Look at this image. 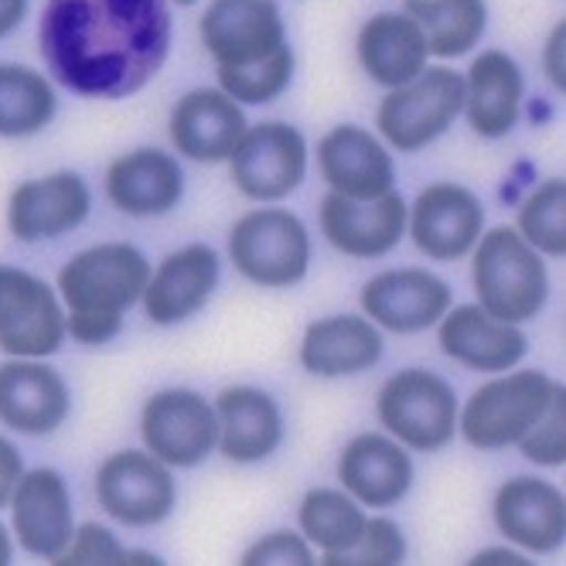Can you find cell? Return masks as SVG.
I'll list each match as a JSON object with an SVG mask.
<instances>
[{"label":"cell","instance_id":"6da1fadb","mask_svg":"<svg viewBox=\"0 0 566 566\" xmlns=\"http://www.w3.org/2000/svg\"><path fill=\"white\" fill-rule=\"evenodd\" d=\"M38 45L65 90L124 99L165 65L171 14L165 0H49Z\"/></svg>","mask_w":566,"mask_h":566},{"label":"cell","instance_id":"7a4b0ae2","mask_svg":"<svg viewBox=\"0 0 566 566\" xmlns=\"http://www.w3.org/2000/svg\"><path fill=\"white\" fill-rule=\"evenodd\" d=\"M150 263L130 242H99L75 253L59 273V291L69 304L65 332L83 345L116 338L124 311L144 297Z\"/></svg>","mask_w":566,"mask_h":566},{"label":"cell","instance_id":"3957f363","mask_svg":"<svg viewBox=\"0 0 566 566\" xmlns=\"http://www.w3.org/2000/svg\"><path fill=\"white\" fill-rule=\"evenodd\" d=\"M474 291L481 307L509 325H522L543 311L549 297V273L536 247L518 229L499 226L474 242Z\"/></svg>","mask_w":566,"mask_h":566},{"label":"cell","instance_id":"277c9868","mask_svg":"<svg viewBox=\"0 0 566 566\" xmlns=\"http://www.w3.org/2000/svg\"><path fill=\"white\" fill-rule=\"evenodd\" d=\"M461 109H464V75L448 65H433L423 69L417 78H410V83L396 86L382 99L376 124L396 150L413 154L433 144L440 134H448Z\"/></svg>","mask_w":566,"mask_h":566},{"label":"cell","instance_id":"5b68a950","mask_svg":"<svg viewBox=\"0 0 566 566\" xmlns=\"http://www.w3.org/2000/svg\"><path fill=\"white\" fill-rule=\"evenodd\" d=\"M556 382L546 373L522 369L474 389L458 420L464 440L478 451H502L530 430L549 407Z\"/></svg>","mask_w":566,"mask_h":566},{"label":"cell","instance_id":"8992f818","mask_svg":"<svg viewBox=\"0 0 566 566\" xmlns=\"http://www.w3.org/2000/svg\"><path fill=\"white\" fill-rule=\"evenodd\" d=\"M229 256L260 287H291L307 273L311 239L304 222L287 209H256L232 226Z\"/></svg>","mask_w":566,"mask_h":566},{"label":"cell","instance_id":"52a82bcc","mask_svg":"<svg viewBox=\"0 0 566 566\" xmlns=\"http://www.w3.org/2000/svg\"><path fill=\"white\" fill-rule=\"evenodd\" d=\"M382 427L413 451H440L458 430V396L448 379L402 369L379 389Z\"/></svg>","mask_w":566,"mask_h":566},{"label":"cell","instance_id":"ba28073f","mask_svg":"<svg viewBox=\"0 0 566 566\" xmlns=\"http://www.w3.org/2000/svg\"><path fill=\"white\" fill-rule=\"evenodd\" d=\"M140 433L147 451L171 468H195L219 443L212 402L195 389H165L144 402Z\"/></svg>","mask_w":566,"mask_h":566},{"label":"cell","instance_id":"9c48e42d","mask_svg":"<svg viewBox=\"0 0 566 566\" xmlns=\"http://www.w3.org/2000/svg\"><path fill=\"white\" fill-rule=\"evenodd\" d=\"M65 311L42 276L0 266V348L18 358H42L65 342Z\"/></svg>","mask_w":566,"mask_h":566},{"label":"cell","instance_id":"30bf717a","mask_svg":"<svg viewBox=\"0 0 566 566\" xmlns=\"http://www.w3.org/2000/svg\"><path fill=\"white\" fill-rule=\"evenodd\" d=\"M175 478L165 461L144 451H119L96 471V499L124 525H157L175 509Z\"/></svg>","mask_w":566,"mask_h":566},{"label":"cell","instance_id":"8fae6325","mask_svg":"<svg viewBox=\"0 0 566 566\" xmlns=\"http://www.w3.org/2000/svg\"><path fill=\"white\" fill-rule=\"evenodd\" d=\"M232 181L235 188L256 198V201H276L297 191L307 171V144L301 130L291 124H260L242 134V140L232 150Z\"/></svg>","mask_w":566,"mask_h":566},{"label":"cell","instance_id":"7c38bea8","mask_svg":"<svg viewBox=\"0 0 566 566\" xmlns=\"http://www.w3.org/2000/svg\"><path fill=\"white\" fill-rule=\"evenodd\" d=\"M198 31L201 45L226 69L256 65L287 49V31L273 0H212Z\"/></svg>","mask_w":566,"mask_h":566},{"label":"cell","instance_id":"4fadbf2b","mask_svg":"<svg viewBox=\"0 0 566 566\" xmlns=\"http://www.w3.org/2000/svg\"><path fill=\"white\" fill-rule=\"evenodd\" d=\"M11 522L24 553L38 559H59L75 536L65 478L52 468H34L21 474L11 495Z\"/></svg>","mask_w":566,"mask_h":566},{"label":"cell","instance_id":"5bb4252c","mask_svg":"<svg viewBox=\"0 0 566 566\" xmlns=\"http://www.w3.org/2000/svg\"><path fill=\"white\" fill-rule=\"evenodd\" d=\"M321 229L338 253L355 260H376L402 239L407 201L396 191H386L379 198H345L332 191L321 201Z\"/></svg>","mask_w":566,"mask_h":566},{"label":"cell","instance_id":"9a60e30c","mask_svg":"<svg viewBox=\"0 0 566 566\" xmlns=\"http://www.w3.org/2000/svg\"><path fill=\"white\" fill-rule=\"evenodd\" d=\"M93 206L86 181L75 171H59L49 178L24 181L11 191L8 201V226L21 242L59 239L83 226Z\"/></svg>","mask_w":566,"mask_h":566},{"label":"cell","instance_id":"2e32d148","mask_svg":"<svg viewBox=\"0 0 566 566\" xmlns=\"http://www.w3.org/2000/svg\"><path fill=\"white\" fill-rule=\"evenodd\" d=\"M361 307L376 325L399 335H413L437 325L448 314L451 287L427 270H389L361 287Z\"/></svg>","mask_w":566,"mask_h":566},{"label":"cell","instance_id":"e0dca14e","mask_svg":"<svg viewBox=\"0 0 566 566\" xmlns=\"http://www.w3.org/2000/svg\"><path fill=\"white\" fill-rule=\"evenodd\" d=\"M481 229V201L461 185H430L420 191L410 216V235L430 260H461L474 250Z\"/></svg>","mask_w":566,"mask_h":566},{"label":"cell","instance_id":"ac0fdd59","mask_svg":"<svg viewBox=\"0 0 566 566\" xmlns=\"http://www.w3.org/2000/svg\"><path fill=\"white\" fill-rule=\"evenodd\" d=\"M69 417V386L42 361L14 358L0 366V423L18 433H52Z\"/></svg>","mask_w":566,"mask_h":566},{"label":"cell","instance_id":"d6986e66","mask_svg":"<svg viewBox=\"0 0 566 566\" xmlns=\"http://www.w3.org/2000/svg\"><path fill=\"white\" fill-rule=\"evenodd\" d=\"M495 525L522 549L553 553L566 539L563 492L543 478H512L495 495Z\"/></svg>","mask_w":566,"mask_h":566},{"label":"cell","instance_id":"ffe728a7","mask_svg":"<svg viewBox=\"0 0 566 566\" xmlns=\"http://www.w3.org/2000/svg\"><path fill=\"white\" fill-rule=\"evenodd\" d=\"M242 134H247L242 106L222 90H191L171 113L175 147L191 160H206V165L229 160Z\"/></svg>","mask_w":566,"mask_h":566},{"label":"cell","instance_id":"44dd1931","mask_svg":"<svg viewBox=\"0 0 566 566\" xmlns=\"http://www.w3.org/2000/svg\"><path fill=\"white\" fill-rule=\"evenodd\" d=\"M440 348L474 373H505L522 361L530 342L515 325L492 317L481 304H464L440 317Z\"/></svg>","mask_w":566,"mask_h":566},{"label":"cell","instance_id":"7402d4cb","mask_svg":"<svg viewBox=\"0 0 566 566\" xmlns=\"http://www.w3.org/2000/svg\"><path fill=\"white\" fill-rule=\"evenodd\" d=\"M219 253L212 247H185L171 253L144 287V311L154 325H178L201 311L219 283Z\"/></svg>","mask_w":566,"mask_h":566},{"label":"cell","instance_id":"603a6c76","mask_svg":"<svg viewBox=\"0 0 566 566\" xmlns=\"http://www.w3.org/2000/svg\"><path fill=\"white\" fill-rule=\"evenodd\" d=\"M338 481L345 492L373 509H389L413 484V461L402 443L382 433H358L338 458Z\"/></svg>","mask_w":566,"mask_h":566},{"label":"cell","instance_id":"cb8c5ba5","mask_svg":"<svg viewBox=\"0 0 566 566\" xmlns=\"http://www.w3.org/2000/svg\"><path fill=\"white\" fill-rule=\"evenodd\" d=\"M106 195L124 216H168L185 195V175L171 154L140 147L109 165Z\"/></svg>","mask_w":566,"mask_h":566},{"label":"cell","instance_id":"d4e9b609","mask_svg":"<svg viewBox=\"0 0 566 566\" xmlns=\"http://www.w3.org/2000/svg\"><path fill=\"white\" fill-rule=\"evenodd\" d=\"M321 175L345 198H379L392 191L396 168L386 147L361 127H335L317 144Z\"/></svg>","mask_w":566,"mask_h":566},{"label":"cell","instance_id":"484cf974","mask_svg":"<svg viewBox=\"0 0 566 566\" xmlns=\"http://www.w3.org/2000/svg\"><path fill=\"white\" fill-rule=\"evenodd\" d=\"M219 448L235 464H253L270 458L280 448L283 417L270 392L253 386L222 389L216 399Z\"/></svg>","mask_w":566,"mask_h":566},{"label":"cell","instance_id":"4316f807","mask_svg":"<svg viewBox=\"0 0 566 566\" xmlns=\"http://www.w3.org/2000/svg\"><path fill=\"white\" fill-rule=\"evenodd\" d=\"M525 96V78L512 55L481 52L464 78V109L468 124L478 137H505L518 124V109Z\"/></svg>","mask_w":566,"mask_h":566},{"label":"cell","instance_id":"83f0119b","mask_svg":"<svg viewBox=\"0 0 566 566\" xmlns=\"http://www.w3.org/2000/svg\"><path fill=\"white\" fill-rule=\"evenodd\" d=\"M382 355V335L369 317L335 314L321 317L304 332L301 342V366L311 376H355L373 369Z\"/></svg>","mask_w":566,"mask_h":566},{"label":"cell","instance_id":"f1b7e54d","mask_svg":"<svg viewBox=\"0 0 566 566\" xmlns=\"http://www.w3.org/2000/svg\"><path fill=\"white\" fill-rule=\"evenodd\" d=\"M427 42L420 24L402 11H382L358 31V62L373 83L396 90L427 69Z\"/></svg>","mask_w":566,"mask_h":566},{"label":"cell","instance_id":"f546056e","mask_svg":"<svg viewBox=\"0 0 566 566\" xmlns=\"http://www.w3.org/2000/svg\"><path fill=\"white\" fill-rule=\"evenodd\" d=\"M407 14L420 24L427 52L437 59L468 55L489 28L484 0H407Z\"/></svg>","mask_w":566,"mask_h":566},{"label":"cell","instance_id":"4dcf8cb0","mask_svg":"<svg viewBox=\"0 0 566 566\" xmlns=\"http://www.w3.org/2000/svg\"><path fill=\"white\" fill-rule=\"evenodd\" d=\"M55 116L52 83L28 65L0 62V137H31Z\"/></svg>","mask_w":566,"mask_h":566},{"label":"cell","instance_id":"1f68e13d","mask_svg":"<svg viewBox=\"0 0 566 566\" xmlns=\"http://www.w3.org/2000/svg\"><path fill=\"white\" fill-rule=\"evenodd\" d=\"M301 530L307 543L321 546L325 553H338L358 543L361 530H366V512L348 492L314 489L301 502Z\"/></svg>","mask_w":566,"mask_h":566},{"label":"cell","instance_id":"d6a6232c","mask_svg":"<svg viewBox=\"0 0 566 566\" xmlns=\"http://www.w3.org/2000/svg\"><path fill=\"white\" fill-rule=\"evenodd\" d=\"M522 239L546 256L566 253V181H543L518 209Z\"/></svg>","mask_w":566,"mask_h":566},{"label":"cell","instance_id":"836d02e7","mask_svg":"<svg viewBox=\"0 0 566 566\" xmlns=\"http://www.w3.org/2000/svg\"><path fill=\"white\" fill-rule=\"evenodd\" d=\"M294 78V52L291 45L280 49L276 55L256 62V65H242V69H226L219 65V86L226 96H232L235 103H273L276 96H283V90L291 86Z\"/></svg>","mask_w":566,"mask_h":566},{"label":"cell","instance_id":"e575fe53","mask_svg":"<svg viewBox=\"0 0 566 566\" xmlns=\"http://www.w3.org/2000/svg\"><path fill=\"white\" fill-rule=\"evenodd\" d=\"M407 556V539L392 518H366L358 543L338 553H325V566H392Z\"/></svg>","mask_w":566,"mask_h":566},{"label":"cell","instance_id":"d590c367","mask_svg":"<svg viewBox=\"0 0 566 566\" xmlns=\"http://www.w3.org/2000/svg\"><path fill=\"white\" fill-rule=\"evenodd\" d=\"M515 443L522 448V454L530 461H536V464L556 468V464L566 461V392H563L559 382L553 389L546 413L530 430H525Z\"/></svg>","mask_w":566,"mask_h":566},{"label":"cell","instance_id":"8d00e7d4","mask_svg":"<svg viewBox=\"0 0 566 566\" xmlns=\"http://www.w3.org/2000/svg\"><path fill=\"white\" fill-rule=\"evenodd\" d=\"M55 563H130V549L119 546V539L103 525L86 522Z\"/></svg>","mask_w":566,"mask_h":566},{"label":"cell","instance_id":"74e56055","mask_svg":"<svg viewBox=\"0 0 566 566\" xmlns=\"http://www.w3.org/2000/svg\"><path fill=\"white\" fill-rule=\"evenodd\" d=\"M242 563H247V566H260V563H270V566H283V563L307 566V563H314V553H311L307 539H301L294 533H270L266 539L253 543L247 553H242Z\"/></svg>","mask_w":566,"mask_h":566},{"label":"cell","instance_id":"f35d334b","mask_svg":"<svg viewBox=\"0 0 566 566\" xmlns=\"http://www.w3.org/2000/svg\"><path fill=\"white\" fill-rule=\"evenodd\" d=\"M24 464H21V451L11 440L0 437V509H4L14 495V484L21 481Z\"/></svg>","mask_w":566,"mask_h":566},{"label":"cell","instance_id":"ab89813d","mask_svg":"<svg viewBox=\"0 0 566 566\" xmlns=\"http://www.w3.org/2000/svg\"><path fill=\"white\" fill-rule=\"evenodd\" d=\"M546 75L559 93L566 90V21L553 28L546 42Z\"/></svg>","mask_w":566,"mask_h":566},{"label":"cell","instance_id":"60d3db41","mask_svg":"<svg viewBox=\"0 0 566 566\" xmlns=\"http://www.w3.org/2000/svg\"><path fill=\"white\" fill-rule=\"evenodd\" d=\"M28 14V0H0V38H8Z\"/></svg>","mask_w":566,"mask_h":566},{"label":"cell","instance_id":"b9f144b4","mask_svg":"<svg viewBox=\"0 0 566 566\" xmlns=\"http://www.w3.org/2000/svg\"><path fill=\"white\" fill-rule=\"evenodd\" d=\"M478 566H492V563H505V566H525L530 559H525L522 553H512V549H484L474 556Z\"/></svg>","mask_w":566,"mask_h":566},{"label":"cell","instance_id":"7bdbcfd3","mask_svg":"<svg viewBox=\"0 0 566 566\" xmlns=\"http://www.w3.org/2000/svg\"><path fill=\"white\" fill-rule=\"evenodd\" d=\"M11 556H14V543H11V536L4 530V522H0V566L11 563Z\"/></svg>","mask_w":566,"mask_h":566},{"label":"cell","instance_id":"ee69618b","mask_svg":"<svg viewBox=\"0 0 566 566\" xmlns=\"http://www.w3.org/2000/svg\"><path fill=\"white\" fill-rule=\"evenodd\" d=\"M175 4H195V0H175Z\"/></svg>","mask_w":566,"mask_h":566}]
</instances>
